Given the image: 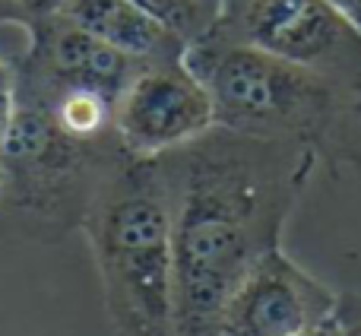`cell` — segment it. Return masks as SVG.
<instances>
[{
	"label": "cell",
	"mask_w": 361,
	"mask_h": 336,
	"mask_svg": "<svg viewBox=\"0 0 361 336\" xmlns=\"http://www.w3.org/2000/svg\"><path fill=\"white\" fill-rule=\"evenodd\" d=\"M156 162L171 212L175 330L216 336L231 292L263 254L282 248V229L320 162L301 146L219 124Z\"/></svg>",
	"instance_id": "cell-1"
},
{
	"label": "cell",
	"mask_w": 361,
	"mask_h": 336,
	"mask_svg": "<svg viewBox=\"0 0 361 336\" xmlns=\"http://www.w3.org/2000/svg\"><path fill=\"white\" fill-rule=\"evenodd\" d=\"M184 64L209 92L219 127L301 146L336 174L361 172V99L339 83L209 35Z\"/></svg>",
	"instance_id": "cell-2"
},
{
	"label": "cell",
	"mask_w": 361,
	"mask_h": 336,
	"mask_svg": "<svg viewBox=\"0 0 361 336\" xmlns=\"http://www.w3.org/2000/svg\"><path fill=\"white\" fill-rule=\"evenodd\" d=\"M80 232L99 270L114 336H178L171 212L156 156H127L114 168Z\"/></svg>",
	"instance_id": "cell-3"
},
{
	"label": "cell",
	"mask_w": 361,
	"mask_h": 336,
	"mask_svg": "<svg viewBox=\"0 0 361 336\" xmlns=\"http://www.w3.org/2000/svg\"><path fill=\"white\" fill-rule=\"evenodd\" d=\"M130 152L121 137H80L35 95L13 86V118L0 140L4 210L32 235L61 241L76 232L95 193Z\"/></svg>",
	"instance_id": "cell-4"
},
{
	"label": "cell",
	"mask_w": 361,
	"mask_h": 336,
	"mask_svg": "<svg viewBox=\"0 0 361 336\" xmlns=\"http://www.w3.org/2000/svg\"><path fill=\"white\" fill-rule=\"evenodd\" d=\"M209 38L298 64L361 99V32L330 0H222Z\"/></svg>",
	"instance_id": "cell-5"
},
{
	"label": "cell",
	"mask_w": 361,
	"mask_h": 336,
	"mask_svg": "<svg viewBox=\"0 0 361 336\" xmlns=\"http://www.w3.org/2000/svg\"><path fill=\"white\" fill-rule=\"evenodd\" d=\"M114 127L130 156L152 159L216 127V108L184 61L146 64L121 95Z\"/></svg>",
	"instance_id": "cell-6"
},
{
	"label": "cell",
	"mask_w": 361,
	"mask_h": 336,
	"mask_svg": "<svg viewBox=\"0 0 361 336\" xmlns=\"http://www.w3.org/2000/svg\"><path fill=\"white\" fill-rule=\"evenodd\" d=\"M336 292L282 248L269 251L231 292L216 336H295L330 318Z\"/></svg>",
	"instance_id": "cell-7"
},
{
	"label": "cell",
	"mask_w": 361,
	"mask_h": 336,
	"mask_svg": "<svg viewBox=\"0 0 361 336\" xmlns=\"http://www.w3.org/2000/svg\"><path fill=\"white\" fill-rule=\"evenodd\" d=\"M13 67L51 86L95 92L118 108L124 89L146 64L121 54L118 48L57 13L29 29V48Z\"/></svg>",
	"instance_id": "cell-8"
},
{
	"label": "cell",
	"mask_w": 361,
	"mask_h": 336,
	"mask_svg": "<svg viewBox=\"0 0 361 336\" xmlns=\"http://www.w3.org/2000/svg\"><path fill=\"white\" fill-rule=\"evenodd\" d=\"M61 13L133 61L162 64L184 61L187 54V44L133 0H67Z\"/></svg>",
	"instance_id": "cell-9"
},
{
	"label": "cell",
	"mask_w": 361,
	"mask_h": 336,
	"mask_svg": "<svg viewBox=\"0 0 361 336\" xmlns=\"http://www.w3.org/2000/svg\"><path fill=\"white\" fill-rule=\"evenodd\" d=\"M146 10L159 25L178 35L190 48L193 42L206 38L222 13V0H133Z\"/></svg>",
	"instance_id": "cell-10"
},
{
	"label": "cell",
	"mask_w": 361,
	"mask_h": 336,
	"mask_svg": "<svg viewBox=\"0 0 361 336\" xmlns=\"http://www.w3.org/2000/svg\"><path fill=\"white\" fill-rule=\"evenodd\" d=\"M67 0H0V23L19 25V29H35L38 23L57 16Z\"/></svg>",
	"instance_id": "cell-11"
},
{
	"label": "cell",
	"mask_w": 361,
	"mask_h": 336,
	"mask_svg": "<svg viewBox=\"0 0 361 336\" xmlns=\"http://www.w3.org/2000/svg\"><path fill=\"white\" fill-rule=\"evenodd\" d=\"M317 336H361V292H336V305Z\"/></svg>",
	"instance_id": "cell-12"
},
{
	"label": "cell",
	"mask_w": 361,
	"mask_h": 336,
	"mask_svg": "<svg viewBox=\"0 0 361 336\" xmlns=\"http://www.w3.org/2000/svg\"><path fill=\"white\" fill-rule=\"evenodd\" d=\"M13 118V64L0 61V140Z\"/></svg>",
	"instance_id": "cell-13"
},
{
	"label": "cell",
	"mask_w": 361,
	"mask_h": 336,
	"mask_svg": "<svg viewBox=\"0 0 361 336\" xmlns=\"http://www.w3.org/2000/svg\"><path fill=\"white\" fill-rule=\"evenodd\" d=\"M330 4L336 6V10L343 13V16L361 32V0H330Z\"/></svg>",
	"instance_id": "cell-14"
},
{
	"label": "cell",
	"mask_w": 361,
	"mask_h": 336,
	"mask_svg": "<svg viewBox=\"0 0 361 336\" xmlns=\"http://www.w3.org/2000/svg\"><path fill=\"white\" fill-rule=\"evenodd\" d=\"M0 203H4V168H0Z\"/></svg>",
	"instance_id": "cell-15"
},
{
	"label": "cell",
	"mask_w": 361,
	"mask_h": 336,
	"mask_svg": "<svg viewBox=\"0 0 361 336\" xmlns=\"http://www.w3.org/2000/svg\"><path fill=\"white\" fill-rule=\"evenodd\" d=\"M295 336H317V330H307V333H295Z\"/></svg>",
	"instance_id": "cell-16"
}]
</instances>
